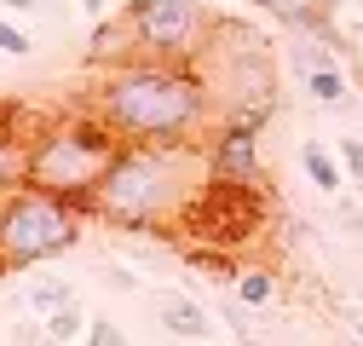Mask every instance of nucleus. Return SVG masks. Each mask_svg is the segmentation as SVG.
I'll use <instances>...</instances> for the list:
<instances>
[{"mask_svg":"<svg viewBox=\"0 0 363 346\" xmlns=\"http://www.w3.org/2000/svg\"><path fill=\"white\" fill-rule=\"evenodd\" d=\"M259 127L248 116H213L202 156H208V179L213 185H231V191H259L265 185V167H259Z\"/></svg>","mask_w":363,"mask_h":346,"instance_id":"7","label":"nucleus"},{"mask_svg":"<svg viewBox=\"0 0 363 346\" xmlns=\"http://www.w3.org/2000/svg\"><path fill=\"white\" fill-rule=\"evenodd\" d=\"M289 64H294V75H311V69L340 64V52L329 47L323 35H311V29H289Z\"/></svg>","mask_w":363,"mask_h":346,"instance_id":"10","label":"nucleus"},{"mask_svg":"<svg viewBox=\"0 0 363 346\" xmlns=\"http://www.w3.org/2000/svg\"><path fill=\"white\" fill-rule=\"evenodd\" d=\"M300 167H306V179L323 191V196H340V185H346V167H340V150L335 145H323V139H306L300 145Z\"/></svg>","mask_w":363,"mask_h":346,"instance_id":"9","label":"nucleus"},{"mask_svg":"<svg viewBox=\"0 0 363 346\" xmlns=\"http://www.w3.org/2000/svg\"><path fill=\"white\" fill-rule=\"evenodd\" d=\"M237 294L248 300L254 312H265L271 300H277V272H271V266H254V272H237Z\"/></svg>","mask_w":363,"mask_h":346,"instance_id":"13","label":"nucleus"},{"mask_svg":"<svg viewBox=\"0 0 363 346\" xmlns=\"http://www.w3.org/2000/svg\"><path fill=\"white\" fill-rule=\"evenodd\" d=\"M213 116H248V121H271L277 110V58H271V40L259 35V23L242 18H219L208 52L196 58Z\"/></svg>","mask_w":363,"mask_h":346,"instance_id":"4","label":"nucleus"},{"mask_svg":"<svg viewBox=\"0 0 363 346\" xmlns=\"http://www.w3.org/2000/svg\"><path fill=\"white\" fill-rule=\"evenodd\" d=\"M104 277H110V283H116V289H139V277H133V272H116V266H110V272H104Z\"/></svg>","mask_w":363,"mask_h":346,"instance_id":"20","label":"nucleus"},{"mask_svg":"<svg viewBox=\"0 0 363 346\" xmlns=\"http://www.w3.org/2000/svg\"><path fill=\"white\" fill-rule=\"evenodd\" d=\"M300 86H306V99H317V104H329V110L352 104V86H346L340 64H329V69H311V75H300Z\"/></svg>","mask_w":363,"mask_h":346,"instance_id":"11","label":"nucleus"},{"mask_svg":"<svg viewBox=\"0 0 363 346\" xmlns=\"http://www.w3.org/2000/svg\"><path fill=\"white\" fill-rule=\"evenodd\" d=\"M248 312H254V306H248V300H242V294H237V300H225V306H219V318H225V329H231L237 340H254V335H259Z\"/></svg>","mask_w":363,"mask_h":346,"instance_id":"15","label":"nucleus"},{"mask_svg":"<svg viewBox=\"0 0 363 346\" xmlns=\"http://www.w3.org/2000/svg\"><path fill=\"white\" fill-rule=\"evenodd\" d=\"M69 300H75V289L58 283V277H29V289H23V306H29L35 318H47V312L69 306Z\"/></svg>","mask_w":363,"mask_h":346,"instance_id":"12","label":"nucleus"},{"mask_svg":"<svg viewBox=\"0 0 363 346\" xmlns=\"http://www.w3.org/2000/svg\"><path fill=\"white\" fill-rule=\"evenodd\" d=\"M29 47H35V40H29L12 18H0V52H6V58H29Z\"/></svg>","mask_w":363,"mask_h":346,"instance_id":"18","label":"nucleus"},{"mask_svg":"<svg viewBox=\"0 0 363 346\" xmlns=\"http://www.w3.org/2000/svg\"><path fill=\"white\" fill-rule=\"evenodd\" d=\"M208 191L202 145H162V139H121L104 167L99 191L86 196V220L116 231H179V220Z\"/></svg>","mask_w":363,"mask_h":346,"instance_id":"2","label":"nucleus"},{"mask_svg":"<svg viewBox=\"0 0 363 346\" xmlns=\"http://www.w3.org/2000/svg\"><path fill=\"white\" fill-rule=\"evenodd\" d=\"M335 150H340V167H346V179H352V196H363V139L346 133Z\"/></svg>","mask_w":363,"mask_h":346,"instance_id":"17","label":"nucleus"},{"mask_svg":"<svg viewBox=\"0 0 363 346\" xmlns=\"http://www.w3.org/2000/svg\"><path fill=\"white\" fill-rule=\"evenodd\" d=\"M86 340H93V346H116V340H121V323H110V318H93V323H86Z\"/></svg>","mask_w":363,"mask_h":346,"instance_id":"19","label":"nucleus"},{"mask_svg":"<svg viewBox=\"0 0 363 346\" xmlns=\"http://www.w3.org/2000/svg\"><path fill=\"white\" fill-rule=\"evenodd\" d=\"M357 335H363V318H357Z\"/></svg>","mask_w":363,"mask_h":346,"instance_id":"24","label":"nucleus"},{"mask_svg":"<svg viewBox=\"0 0 363 346\" xmlns=\"http://www.w3.org/2000/svg\"><path fill=\"white\" fill-rule=\"evenodd\" d=\"M18 167H23V139H12L6 127H0V191L18 185Z\"/></svg>","mask_w":363,"mask_h":346,"instance_id":"16","label":"nucleus"},{"mask_svg":"<svg viewBox=\"0 0 363 346\" xmlns=\"http://www.w3.org/2000/svg\"><path fill=\"white\" fill-rule=\"evenodd\" d=\"M156 323H162L173 340H208V335H213L208 306H196L191 294H162V312H156Z\"/></svg>","mask_w":363,"mask_h":346,"instance_id":"8","label":"nucleus"},{"mask_svg":"<svg viewBox=\"0 0 363 346\" xmlns=\"http://www.w3.org/2000/svg\"><path fill=\"white\" fill-rule=\"evenodd\" d=\"M81 6L93 12V18H104V12H110V0H81Z\"/></svg>","mask_w":363,"mask_h":346,"instance_id":"21","label":"nucleus"},{"mask_svg":"<svg viewBox=\"0 0 363 346\" xmlns=\"http://www.w3.org/2000/svg\"><path fill=\"white\" fill-rule=\"evenodd\" d=\"M40 335H47V340H86V312L69 300V306H58V312L40 318Z\"/></svg>","mask_w":363,"mask_h":346,"instance_id":"14","label":"nucleus"},{"mask_svg":"<svg viewBox=\"0 0 363 346\" xmlns=\"http://www.w3.org/2000/svg\"><path fill=\"white\" fill-rule=\"evenodd\" d=\"M127 40L133 52L145 58H179V64H196L213 40L219 12L202 6V0H127L121 6Z\"/></svg>","mask_w":363,"mask_h":346,"instance_id":"6","label":"nucleus"},{"mask_svg":"<svg viewBox=\"0 0 363 346\" xmlns=\"http://www.w3.org/2000/svg\"><path fill=\"white\" fill-rule=\"evenodd\" d=\"M81 220L86 208L58 191H40L29 179L6 185L0 191V272H29L69 254L81 242Z\"/></svg>","mask_w":363,"mask_h":346,"instance_id":"5","label":"nucleus"},{"mask_svg":"<svg viewBox=\"0 0 363 346\" xmlns=\"http://www.w3.org/2000/svg\"><path fill=\"white\" fill-rule=\"evenodd\" d=\"M352 47H357V52H363V23H352Z\"/></svg>","mask_w":363,"mask_h":346,"instance_id":"22","label":"nucleus"},{"mask_svg":"<svg viewBox=\"0 0 363 346\" xmlns=\"http://www.w3.org/2000/svg\"><path fill=\"white\" fill-rule=\"evenodd\" d=\"M116 150H121V133L86 104L81 116H52V121L29 127L18 179H29L40 191H58V196L86 208V196L99 191V179H104V167L116 162Z\"/></svg>","mask_w":363,"mask_h":346,"instance_id":"3","label":"nucleus"},{"mask_svg":"<svg viewBox=\"0 0 363 346\" xmlns=\"http://www.w3.org/2000/svg\"><path fill=\"white\" fill-rule=\"evenodd\" d=\"M323 6H329V12H340V6H346V0H323Z\"/></svg>","mask_w":363,"mask_h":346,"instance_id":"23","label":"nucleus"},{"mask_svg":"<svg viewBox=\"0 0 363 346\" xmlns=\"http://www.w3.org/2000/svg\"><path fill=\"white\" fill-rule=\"evenodd\" d=\"M93 104L121 139H162V145H202L213 127V99L196 64L179 58H116L93 81Z\"/></svg>","mask_w":363,"mask_h":346,"instance_id":"1","label":"nucleus"}]
</instances>
